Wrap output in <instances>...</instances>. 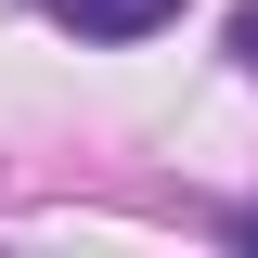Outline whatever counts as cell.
Masks as SVG:
<instances>
[{"instance_id": "obj_1", "label": "cell", "mask_w": 258, "mask_h": 258, "mask_svg": "<svg viewBox=\"0 0 258 258\" xmlns=\"http://www.w3.org/2000/svg\"><path fill=\"white\" fill-rule=\"evenodd\" d=\"M181 0H52V26L64 39H155Z\"/></svg>"}, {"instance_id": "obj_2", "label": "cell", "mask_w": 258, "mask_h": 258, "mask_svg": "<svg viewBox=\"0 0 258 258\" xmlns=\"http://www.w3.org/2000/svg\"><path fill=\"white\" fill-rule=\"evenodd\" d=\"M232 52H245V78H258V13H232Z\"/></svg>"}]
</instances>
